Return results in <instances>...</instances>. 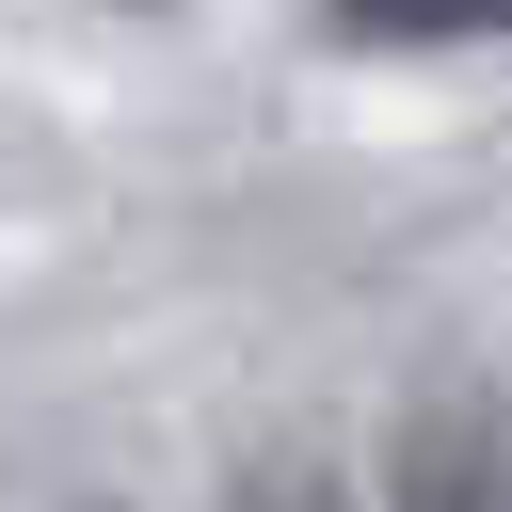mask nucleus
<instances>
[{
	"mask_svg": "<svg viewBox=\"0 0 512 512\" xmlns=\"http://www.w3.org/2000/svg\"><path fill=\"white\" fill-rule=\"evenodd\" d=\"M384 496H416V512H496V496H512V384H496V368L416 384V400H400V448H384Z\"/></svg>",
	"mask_w": 512,
	"mask_h": 512,
	"instance_id": "f257e3e1",
	"label": "nucleus"
},
{
	"mask_svg": "<svg viewBox=\"0 0 512 512\" xmlns=\"http://www.w3.org/2000/svg\"><path fill=\"white\" fill-rule=\"evenodd\" d=\"M336 48H512V0H320Z\"/></svg>",
	"mask_w": 512,
	"mask_h": 512,
	"instance_id": "f03ea898",
	"label": "nucleus"
}]
</instances>
